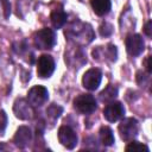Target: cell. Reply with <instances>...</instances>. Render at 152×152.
<instances>
[{
    "label": "cell",
    "mask_w": 152,
    "mask_h": 152,
    "mask_svg": "<svg viewBox=\"0 0 152 152\" xmlns=\"http://www.w3.org/2000/svg\"><path fill=\"white\" fill-rule=\"evenodd\" d=\"M65 36L69 40L82 45L88 44L94 39V31L89 24L76 20L68 26V28L65 30Z\"/></svg>",
    "instance_id": "cell-1"
},
{
    "label": "cell",
    "mask_w": 152,
    "mask_h": 152,
    "mask_svg": "<svg viewBox=\"0 0 152 152\" xmlns=\"http://www.w3.org/2000/svg\"><path fill=\"white\" fill-rule=\"evenodd\" d=\"M33 43H34V46L40 50L52 49L56 44V33L51 28H48V27L42 28L34 33Z\"/></svg>",
    "instance_id": "cell-2"
},
{
    "label": "cell",
    "mask_w": 152,
    "mask_h": 152,
    "mask_svg": "<svg viewBox=\"0 0 152 152\" xmlns=\"http://www.w3.org/2000/svg\"><path fill=\"white\" fill-rule=\"evenodd\" d=\"M119 133L125 141L133 140L139 133V122L134 118H126L119 124Z\"/></svg>",
    "instance_id": "cell-3"
},
{
    "label": "cell",
    "mask_w": 152,
    "mask_h": 152,
    "mask_svg": "<svg viewBox=\"0 0 152 152\" xmlns=\"http://www.w3.org/2000/svg\"><path fill=\"white\" fill-rule=\"evenodd\" d=\"M96 107V100L90 94H81L74 100V108L81 114H90Z\"/></svg>",
    "instance_id": "cell-4"
},
{
    "label": "cell",
    "mask_w": 152,
    "mask_h": 152,
    "mask_svg": "<svg viewBox=\"0 0 152 152\" xmlns=\"http://www.w3.org/2000/svg\"><path fill=\"white\" fill-rule=\"evenodd\" d=\"M49 99V91L43 86H34L27 93V101L33 107L43 106Z\"/></svg>",
    "instance_id": "cell-5"
},
{
    "label": "cell",
    "mask_w": 152,
    "mask_h": 152,
    "mask_svg": "<svg viewBox=\"0 0 152 152\" xmlns=\"http://www.w3.org/2000/svg\"><path fill=\"white\" fill-rule=\"evenodd\" d=\"M55 71V61L50 55H42L37 61V74L40 78L50 77Z\"/></svg>",
    "instance_id": "cell-6"
},
{
    "label": "cell",
    "mask_w": 152,
    "mask_h": 152,
    "mask_svg": "<svg viewBox=\"0 0 152 152\" xmlns=\"http://www.w3.org/2000/svg\"><path fill=\"white\" fill-rule=\"evenodd\" d=\"M58 140L65 148L72 150L77 145V134L71 127L64 125L58 129Z\"/></svg>",
    "instance_id": "cell-7"
},
{
    "label": "cell",
    "mask_w": 152,
    "mask_h": 152,
    "mask_svg": "<svg viewBox=\"0 0 152 152\" xmlns=\"http://www.w3.org/2000/svg\"><path fill=\"white\" fill-rule=\"evenodd\" d=\"M102 80V72L97 68H91L87 70L82 77V84L88 90H95L99 88Z\"/></svg>",
    "instance_id": "cell-8"
},
{
    "label": "cell",
    "mask_w": 152,
    "mask_h": 152,
    "mask_svg": "<svg viewBox=\"0 0 152 152\" xmlns=\"http://www.w3.org/2000/svg\"><path fill=\"white\" fill-rule=\"evenodd\" d=\"M125 114V107L121 102L118 101H110L103 109V116L109 122H115L124 118Z\"/></svg>",
    "instance_id": "cell-9"
},
{
    "label": "cell",
    "mask_w": 152,
    "mask_h": 152,
    "mask_svg": "<svg viewBox=\"0 0 152 152\" xmlns=\"http://www.w3.org/2000/svg\"><path fill=\"white\" fill-rule=\"evenodd\" d=\"M13 112L18 119L21 120H28L33 116L34 110L33 106L25 99H17L13 106Z\"/></svg>",
    "instance_id": "cell-10"
},
{
    "label": "cell",
    "mask_w": 152,
    "mask_h": 152,
    "mask_svg": "<svg viewBox=\"0 0 152 152\" xmlns=\"http://www.w3.org/2000/svg\"><path fill=\"white\" fill-rule=\"evenodd\" d=\"M126 50L127 52L131 55V56H139L144 49H145V43H144V39L141 38L140 34H137V33H132V34H128L127 38H126Z\"/></svg>",
    "instance_id": "cell-11"
},
{
    "label": "cell",
    "mask_w": 152,
    "mask_h": 152,
    "mask_svg": "<svg viewBox=\"0 0 152 152\" xmlns=\"http://www.w3.org/2000/svg\"><path fill=\"white\" fill-rule=\"evenodd\" d=\"M31 139H32L31 129L26 126H20L13 137V142L19 148H25L30 144Z\"/></svg>",
    "instance_id": "cell-12"
},
{
    "label": "cell",
    "mask_w": 152,
    "mask_h": 152,
    "mask_svg": "<svg viewBox=\"0 0 152 152\" xmlns=\"http://www.w3.org/2000/svg\"><path fill=\"white\" fill-rule=\"evenodd\" d=\"M66 13L64 12V10L62 7H58V8H55L52 12H51V15H50V19H51V23L53 25L55 28H61L64 26V24L66 23Z\"/></svg>",
    "instance_id": "cell-13"
},
{
    "label": "cell",
    "mask_w": 152,
    "mask_h": 152,
    "mask_svg": "<svg viewBox=\"0 0 152 152\" xmlns=\"http://www.w3.org/2000/svg\"><path fill=\"white\" fill-rule=\"evenodd\" d=\"M90 4H91L94 12L100 17L106 15L110 11V7H112L110 0H90Z\"/></svg>",
    "instance_id": "cell-14"
},
{
    "label": "cell",
    "mask_w": 152,
    "mask_h": 152,
    "mask_svg": "<svg viewBox=\"0 0 152 152\" xmlns=\"http://www.w3.org/2000/svg\"><path fill=\"white\" fill-rule=\"evenodd\" d=\"M99 137L100 141L104 146H112L114 144V134L113 131L108 126H102L99 131Z\"/></svg>",
    "instance_id": "cell-15"
},
{
    "label": "cell",
    "mask_w": 152,
    "mask_h": 152,
    "mask_svg": "<svg viewBox=\"0 0 152 152\" xmlns=\"http://www.w3.org/2000/svg\"><path fill=\"white\" fill-rule=\"evenodd\" d=\"M118 96V88L115 86L108 84L101 93H100V100L102 102H110Z\"/></svg>",
    "instance_id": "cell-16"
},
{
    "label": "cell",
    "mask_w": 152,
    "mask_h": 152,
    "mask_svg": "<svg viewBox=\"0 0 152 152\" xmlns=\"http://www.w3.org/2000/svg\"><path fill=\"white\" fill-rule=\"evenodd\" d=\"M62 113H63V108L61 106H58V104H55V103H52L51 106H49L48 109H46V115H48L49 119L52 120V122L55 120H57L61 116Z\"/></svg>",
    "instance_id": "cell-17"
},
{
    "label": "cell",
    "mask_w": 152,
    "mask_h": 152,
    "mask_svg": "<svg viewBox=\"0 0 152 152\" xmlns=\"http://www.w3.org/2000/svg\"><path fill=\"white\" fill-rule=\"evenodd\" d=\"M126 151H146L148 152L150 148L147 145L142 144V142H138V141H131L127 146H126Z\"/></svg>",
    "instance_id": "cell-18"
},
{
    "label": "cell",
    "mask_w": 152,
    "mask_h": 152,
    "mask_svg": "<svg viewBox=\"0 0 152 152\" xmlns=\"http://www.w3.org/2000/svg\"><path fill=\"white\" fill-rule=\"evenodd\" d=\"M99 31H100V34L102 37H108V36H110L113 33V26L110 24H108V23H104V24H102L100 26Z\"/></svg>",
    "instance_id": "cell-19"
},
{
    "label": "cell",
    "mask_w": 152,
    "mask_h": 152,
    "mask_svg": "<svg viewBox=\"0 0 152 152\" xmlns=\"http://www.w3.org/2000/svg\"><path fill=\"white\" fill-rule=\"evenodd\" d=\"M7 126V115L4 110H0V135L4 134Z\"/></svg>",
    "instance_id": "cell-20"
},
{
    "label": "cell",
    "mask_w": 152,
    "mask_h": 152,
    "mask_svg": "<svg viewBox=\"0 0 152 152\" xmlns=\"http://www.w3.org/2000/svg\"><path fill=\"white\" fill-rule=\"evenodd\" d=\"M0 12L4 13L5 18L8 17V14H10V5H8L7 0H0Z\"/></svg>",
    "instance_id": "cell-21"
},
{
    "label": "cell",
    "mask_w": 152,
    "mask_h": 152,
    "mask_svg": "<svg viewBox=\"0 0 152 152\" xmlns=\"http://www.w3.org/2000/svg\"><path fill=\"white\" fill-rule=\"evenodd\" d=\"M144 32H145V34L147 37H151L152 36V21L151 20L146 21V24L144 26Z\"/></svg>",
    "instance_id": "cell-22"
},
{
    "label": "cell",
    "mask_w": 152,
    "mask_h": 152,
    "mask_svg": "<svg viewBox=\"0 0 152 152\" xmlns=\"http://www.w3.org/2000/svg\"><path fill=\"white\" fill-rule=\"evenodd\" d=\"M151 56H147V58L145 59V66H146V70H147V72L150 74L151 71H152V68H151Z\"/></svg>",
    "instance_id": "cell-23"
},
{
    "label": "cell",
    "mask_w": 152,
    "mask_h": 152,
    "mask_svg": "<svg viewBox=\"0 0 152 152\" xmlns=\"http://www.w3.org/2000/svg\"><path fill=\"white\" fill-rule=\"evenodd\" d=\"M0 150H6V146H4L2 144H0Z\"/></svg>",
    "instance_id": "cell-24"
}]
</instances>
